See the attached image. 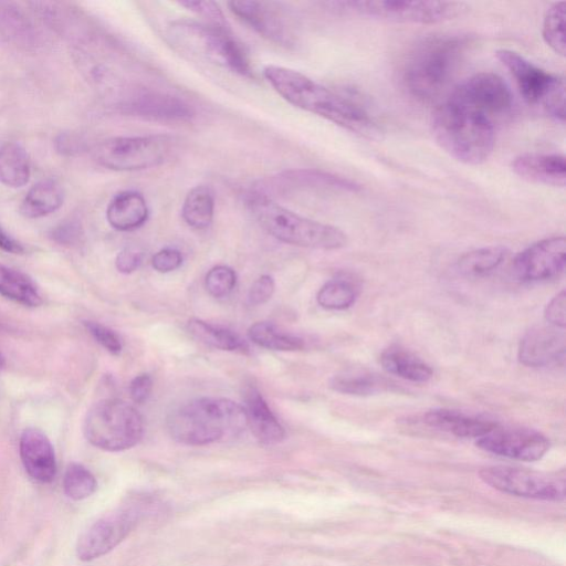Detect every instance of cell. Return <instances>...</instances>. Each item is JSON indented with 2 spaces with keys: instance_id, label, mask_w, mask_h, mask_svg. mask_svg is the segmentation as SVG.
I'll list each match as a JSON object with an SVG mask.
<instances>
[{
  "instance_id": "e0dca14e",
  "label": "cell",
  "mask_w": 566,
  "mask_h": 566,
  "mask_svg": "<svg viewBox=\"0 0 566 566\" xmlns=\"http://www.w3.org/2000/svg\"><path fill=\"white\" fill-rule=\"evenodd\" d=\"M476 446L488 452L520 461H536L549 449V440L527 428L500 427L476 439Z\"/></svg>"
},
{
  "instance_id": "f6af8a7d",
  "label": "cell",
  "mask_w": 566,
  "mask_h": 566,
  "mask_svg": "<svg viewBox=\"0 0 566 566\" xmlns=\"http://www.w3.org/2000/svg\"><path fill=\"white\" fill-rule=\"evenodd\" d=\"M153 389V379L148 374L136 376L129 385V394L133 401L144 403L150 396Z\"/></svg>"
},
{
  "instance_id": "5bb4252c",
  "label": "cell",
  "mask_w": 566,
  "mask_h": 566,
  "mask_svg": "<svg viewBox=\"0 0 566 566\" xmlns=\"http://www.w3.org/2000/svg\"><path fill=\"white\" fill-rule=\"evenodd\" d=\"M230 11L266 40L280 45L294 43L291 15L276 2L241 0L228 2Z\"/></svg>"
},
{
  "instance_id": "5b68a950",
  "label": "cell",
  "mask_w": 566,
  "mask_h": 566,
  "mask_svg": "<svg viewBox=\"0 0 566 566\" xmlns=\"http://www.w3.org/2000/svg\"><path fill=\"white\" fill-rule=\"evenodd\" d=\"M248 206L259 224L276 240L302 248L336 250L347 244L339 228L302 217L264 195H252Z\"/></svg>"
},
{
  "instance_id": "8992f818",
  "label": "cell",
  "mask_w": 566,
  "mask_h": 566,
  "mask_svg": "<svg viewBox=\"0 0 566 566\" xmlns=\"http://www.w3.org/2000/svg\"><path fill=\"white\" fill-rule=\"evenodd\" d=\"M83 433L95 448L104 451H124L136 446L144 433L140 413L119 399H102L87 411Z\"/></svg>"
},
{
  "instance_id": "c3c4849f",
  "label": "cell",
  "mask_w": 566,
  "mask_h": 566,
  "mask_svg": "<svg viewBox=\"0 0 566 566\" xmlns=\"http://www.w3.org/2000/svg\"><path fill=\"white\" fill-rule=\"evenodd\" d=\"M4 365H6L4 357H3V356H2V354L0 353V373H1V370L4 368Z\"/></svg>"
},
{
  "instance_id": "9c48e42d",
  "label": "cell",
  "mask_w": 566,
  "mask_h": 566,
  "mask_svg": "<svg viewBox=\"0 0 566 566\" xmlns=\"http://www.w3.org/2000/svg\"><path fill=\"white\" fill-rule=\"evenodd\" d=\"M335 9L371 19L413 24L448 21L465 9L458 1L350 0L329 3Z\"/></svg>"
},
{
  "instance_id": "e575fe53",
  "label": "cell",
  "mask_w": 566,
  "mask_h": 566,
  "mask_svg": "<svg viewBox=\"0 0 566 566\" xmlns=\"http://www.w3.org/2000/svg\"><path fill=\"white\" fill-rule=\"evenodd\" d=\"M358 295L357 286L346 279H334L325 283L317 293L318 304L327 310H345Z\"/></svg>"
},
{
  "instance_id": "ee69618b",
  "label": "cell",
  "mask_w": 566,
  "mask_h": 566,
  "mask_svg": "<svg viewBox=\"0 0 566 566\" xmlns=\"http://www.w3.org/2000/svg\"><path fill=\"white\" fill-rule=\"evenodd\" d=\"M143 254L134 248H124L115 259V266L118 272L128 274L136 271L142 264Z\"/></svg>"
},
{
  "instance_id": "83f0119b",
  "label": "cell",
  "mask_w": 566,
  "mask_h": 566,
  "mask_svg": "<svg viewBox=\"0 0 566 566\" xmlns=\"http://www.w3.org/2000/svg\"><path fill=\"white\" fill-rule=\"evenodd\" d=\"M276 179L283 187L291 185L295 188L311 187L349 192H357L360 190V186L353 180L314 169L290 170L280 175Z\"/></svg>"
},
{
  "instance_id": "8d00e7d4",
  "label": "cell",
  "mask_w": 566,
  "mask_h": 566,
  "mask_svg": "<svg viewBox=\"0 0 566 566\" xmlns=\"http://www.w3.org/2000/svg\"><path fill=\"white\" fill-rule=\"evenodd\" d=\"M235 272L227 265H216L206 275L207 291L214 297L228 295L235 286Z\"/></svg>"
},
{
  "instance_id": "277c9868",
  "label": "cell",
  "mask_w": 566,
  "mask_h": 566,
  "mask_svg": "<svg viewBox=\"0 0 566 566\" xmlns=\"http://www.w3.org/2000/svg\"><path fill=\"white\" fill-rule=\"evenodd\" d=\"M470 40L462 34L432 35L409 53L402 71L408 92L419 99H431L447 85Z\"/></svg>"
},
{
  "instance_id": "f546056e",
  "label": "cell",
  "mask_w": 566,
  "mask_h": 566,
  "mask_svg": "<svg viewBox=\"0 0 566 566\" xmlns=\"http://www.w3.org/2000/svg\"><path fill=\"white\" fill-rule=\"evenodd\" d=\"M213 212L214 196L212 190L203 185L191 188L181 207V216L185 222L195 229H206L212 222Z\"/></svg>"
},
{
  "instance_id": "cb8c5ba5",
  "label": "cell",
  "mask_w": 566,
  "mask_h": 566,
  "mask_svg": "<svg viewBox=\"0 0 566 566\" xmlns=\"http://www.w3.org/2000/svg\"><path fill=\"white\" fill-rule=\"evenodd\" d=\"M64 192L52 179L35 184L23 198L20 212L28 219L42 218L56 211L63 203Z\"/></svg>"
},
{
  "instance_id": "bcb514c9",
  "label": "cell",
  "mask_w": 566,
  "mask_h": 566,
  "mask_svg": "<svg viewBox=\"0 0 566 566\" xmlns=\"http://www.w3.org/2000/svg\"><path fill=\"white\" fill-rule=\"evenodd\" d=\"M55 148L63 155H73L81 149V142L72 135L61 134L55 139Z\"/></svg>"
},
{
  "instance_id": "7a4b0ae2",
  "label": "cell",
  "mask_w": 566,
  "mask_h": 566,
  "mask_svg": "<svg viewBox=\"0 0 566 566\" xmlns=\"http://www.w3.org/2000/svg\"><path fill=\"white\" fill-rule=\"evenodd\" d=\"M166 424L174 440L188 446L213 443L248 427L243 407L220 397H200L179 406Z\"/></svg>"
},
{
  "instance_id": "8fae6325",
  "label": "cell",
  "mask_w": 566,
  "mask_h": 566,
  "mask_svg": "<svg viewBox=\"0 0 566 566\" xmlns=\"http://www.w3.org/2000/svg\"><path fill=\"white\" fill-rule=\"evenodd\" d=\"M172 137L165 135L122 136L99 143L96 161L116 171H135L157 167L167 161L175 150Z\"/></svg>"
},
{
  "instance_id": "7bdbcfd3",
  "label": "cell",
  "mask_w": 566,
  "mask_h": 566,
  "mask_svg": "<svg viewBox=\"0 0 566 566\" xmlns=\"http://www.w3.org/2000/svg\"><path fill=\"white\" fill-rule=\"evenodd\" d=\"M274 281L270 275H261L253 282L249 290V303L260 305L268 302L274 293Z\"/></svg>"
},
{
  "instance_id": "836d02e7",
  "label": "cell",
  "mask_w": 566,
  "mask_h": 566,
  "mask_svg": "<svg viewBox=\"0 0 566 566\" xmlns=\"http://www.w3.org/2000/svg\"><path fill=\"white\" fill-rule=\"evenodd\" d=\"M62 486L69 499L82 501L94 494L97 489V481L86 467L72 462L65 469Z\"/></svg>"
},
{
  "instance_id": "3957f363",
  "label": "cell",
  "mask_w": 566,
  "mask_h": 566,
  "mask_svg": "<svg viewBox=\"0 0 566 566\" xmlns=\"http://www.w3.org/2000/svg\"><path fill=\"white\" fill-rule=\"evenodd\" d=\"M430 126L437 144L458 161L480 165L493 151L496 125L448 98L433 111Z\"/></svg>"
},
{
  "instance_id": "30bf717a",
  "label": "cell",
  "mask_w": 566,
  "mask_h": 566,
  "mask_svg": "<svg viewBox=\"0 0 566 566\" xmlns=\"http://www.w3.org/2000/svg\"><path fill=\"white\" fill-rule=\"evenodd\" d=\"M149 503L142 496H130L96 520L76 541L77 558L91 562L113 551L136 527Z\"/></svg>"
},
{
  "instance_id": "44dd1931",
  "label": "cell",
  "mask_w": 566,
  "mask_h": 566,
  "mask_svg": "<svg viewBox=\"0 0 566 566\" xmlns=\"http://www.w3.org/2000/svg\"><path fill=\"white\" fill-rule=\"evenodd\" d=\"M242 396L247 424L254 437L264 444L281 442L285 437L284 428L271 411L259 389L253 385H245Z\"/></svg>"
},
{
  "instance_id": "7dc6e473",
  "label": "cell",
  "mask_w": 566,
  "mask_h": 566,
  "mask_svg": "<svg viewBox=\"0 0 566 566\" xmlns=\"http://www.w3.org/2000/svg\"><path fill=\"white\" fill-rule=\"evenodd\" d=\"M0 249L13 254H22L24 252V247L17 241L14 238H12L10 234H8L1 227H0Z\"/></svg>"
},
{
  "instance_id": "ac0fdd59",
  "label": "cell",
  "mask_w": 566,
  "mask_h": 566,
  "mask_svg": "<svg viewBox=\"0 0 566 566\" xmlns=\"http://www.w3.org/2000/svg\"><path fill=\"white\" fill-rule=\"evenodd\" d=\"M565 348L564 332H558V327L554 326H539L532 328L521 339L518 359L528 367H545L563 361Z\"/></svg>"
},
{
  "instance_id": "4dcf8cb0",
  "label": "cell",
  "mask_w": 566,
  "mask_h": 566,
  "mask_svg": "<svg viewBox=\"0 0 566 566\" xmlns=\"http://www.w3.org/2000/svg\"><path fill=\"white\" fill-rule=\"evenodd\" d=\"M30 177V163L24 148L17 143L0 147V182L11 188L24 186Z\"/></svg>"
},
{
  "instance_id": "4fadbf2b",
  "label": "cell",
  "mask_w": 566,
  "mask_h": 566,
  "mask_svg": "<svg viewBox=\"0 0 566 566\" xmlns=\"http://www.w3.org/2000/svg\"><path fill=\"white\" fill-rule=\"evenodd\" d=\"M479 475L503 493L546 501L565 497V482L557 476L504 465L483 468Z\"/></svg>"
},
{
  "instance_id": "1f68e13d",
  "label": "cell",
  "mask_w": 566,
  "mask_h": 566,
  "mask_svg": "<svg viewBox=\"0 0 566 566\" xmlns=\"http://www.w3.org/2000/svg\"><path fill=\"white\" fill-rule=\"evenodd\" d=\"M187 328L196 339L210 347L241 353L249 350L248 344L239 335L201 319L191 318Z\"/></svg>"
},
{
  "instance_id": "9a60e30c",
  "label": "cell",
  "mask_w": 566,
  "mask_h": 566,
  "mask_svg": "<svg viewBox=\"0 0 566 566\" xmlns=\"http://www.w3.org/2000/svg\"><path fill=\"white\" fill-rule=\"evenodd\" d=\"M118 107L126 114L156 122H188L195 116L193 109L184 99L165 92L137 86L128 88Z\"/></svg>"
},
{
  "instance_id": "6da1fadb",
  "label": "cell",
  "mask_w": 566,
  "mask_h": 566,
  "mask_svg": "<svg viewBox=\"0 0 566 566\" xmlns=\"http://www.w3.org/2000/svg\"><path fill=\"white\" fill-rule=\"evenodd\" d=\"M263 75L290 104L353 132L371 125L368 113L352 99L289 67L268 65Z\"/></svg>"
},
{
  "instance_id": "ab89813d",
  "label": "cell",
  "mask_w": 566,
  "mask_h": 566,
  "mask_svg": "<svg viewBox=\"0 0 566 566\" xmlns=\"http://www.w3.org/2000/svg\"><path fill=\"white\" fill-rule=\"evenodd\" d=\"M83 237V229L77 220H65L51 231V238L62 245H75Z\"/></svg>"
},
{
  "instance_id": "7c38bea8",
  "label": "cell",
  "mask_w": 566,
  "mask_h": 566,
  "mask_svg": "<svg viewBox=\"0 0 566 566\" xmlns=\"http://www.w3.org/2000/svg\"><path fill=\"white\" fill-rule=\"evenodd\" d=\"M497 125L513 107L509 85L497 74L481 72L459 83L447 97Z\"/></svg>"
},
{
  "instance_id": "d590c367",
  "label": "cell",
  "mask_w": 566,
  "mask_h": 566,
  "mask_svg": "<svg viewBox=\"0 0 566 566\" xmlns=\"http://www.w3.org/2000/svg\"><path fill=\"white\" fill-rule=\"evenodd\" d=\"M542 35L545 43L558 55H565V2L557 1L544 14Z\"/></svg>"
},
{
  "instance_id": "2e32d148",
  "label": "cell",
  "mask_w": 566,
  "mask_h": 566,
  "mask_svg": "<svg viewBox=\"0 0 566 566\" xmlns=\"http://www.w3.org/2000/svg\"><path fill=\"white\" fill-rule=\"evenodd\" d=\"M566 241L564 237L539 240L522 252L512 262V272L523 282L545 281L558 276L565 270Z\"/></svg>"
},
{
  "instance_id": "74e56055",
  "label": "cell",
  "mask_w": 566,
  "mask_h": 566,
  "mask_svg": "<svg viewBox=\"0 0 566 566\" xmlns=\"http://www.w3.org/2000/svg\"><path fill=\"white\" fill-rule=\"evenodd\" d=\"M179 4L202 17L208 24L229 28L220 7L213 1L186 0Z\"/></svg>"
},
{
  "instance_id": "484cf974",
  "label": "cell",
  "mask_w": 566,
  "mask_h": 566,
  "mask_svg": "<svg viewBox=\"0 0 566 566\" xmlns=\"http://www.w3.org/2000/svg\"><path fill=\"white\" fill-rule=\"evenodd\" d=\"M380 364L389 374L413 382H426L432 377V369L427 363L399 347L384 350Z\"/></svg>"
},
{
  "instance_id": "ffe728a7",
  "label": "cell",
  "mask_w": 566,
  "mask_h": 566,
  "mask_svg": "<svg viewBox=\"0 0 566 566\" xmlns=\"http://www.w3.org/2000/svg\"><path fill=\"white\" fill-rule=\"evenodd\" d=\"M520 178L538 185L564 188L566 185L565 156L557 153H526L511 163Z\"/></svg>"
},
{
  "instance_id": "f35d334b",
  "label": "cell",
  "mask_w": 566,
  "mask_h": 566,
  "mask_svg": "<svg viewBox=\"0 0 566 566\" xmlns=\"http://www.w3.org/2000/svg\"><path fill=\"white\" fill-rule=\"evenodd\" d=\"M83 325L87 329V332L93 336V338L102 345L108 353L113 355H118L122 352L123 345L119 336L108 328L107 326L93 322V321H84Z\"/></svg>"
},
{
  "instance_id": "60d3db41",
  "label": "cell",
  "mask_w": 566,
  "mask_h": 566,
  "mask_svg": "<svg viewBox=\"0 0 566 566\" xmlns=\"http://www.w3.org/2000/svg\"><path fill=\"white\" fill-rule=\"evenodd\" d=\"M546 322L554 327L564 329L566 324V293L562 290L556 294L544 311Z\"/></svg>"
},
{
  "instance_id": "d6a6232c",
  "label": "cell",
  "mask_w": 566,
  "mask_h": 566,
  "mask_svg": "<svg viewBox=\"0 0 566 566\" xmlns=\"http://www.w3.org/2000/svg\"><path fill=\"white\" fill-rule=\"evenodd\" d=\"M249 338L256 345L273 349L292 352L304 347L302 338L280 332L269 322H256L248 329Z\"/></svg>"
},
{
  "instance_id": "d6986e66",
  "label": "cell",
  "mask_w": 566,
  "mask_h": 566,
  "mask_svg": "<svg viewBox=\"0 0 566 566\" xmlns=\"http://www.w3.org/2000/svg\"><path fill=\"white\" fill-rule=\"evenodd\" d=\"M19 453L28 475L36 482L50 483L56 475L54 448L41 430L25 429L19 441Z\"/></svg>"
},
{
  "instance_id": "d4e9b609",
  "label": "cell",
  "mask_w": 566,
  "mask_h": 566,
  "mask_svg": "<svg viewBox=\"0 0 566 566\" xmlns=\"http://www.w3.org/2000/svg\"><path fill=\"white\" fill-rule=\"evenodd\" d=\"M329 387L340 394L369 396L391 390L395 382L376 373L349 370L334 376Z\"/></svg>"
},
{
  "instance_id": "7402d4cb",
  "label": "cell",
  "mask_w": 566,
  "mask_h": 566,
  "mask_svg": "<svg viewBox=\"0 0 566 566\" xmlns=\"http://www.w3.org/2000/svg\"><path fill=\"white\" fill-rule=\"evenodd\" d=\"M423 422L455 437L475 439L481 438L497 426L493 420L452 409L430 410L423 416Z\"/></svg>"
},
{
  "instance_id": "f1b7e54d",
  "label": "cell",
  "mask_w": 566,
  "mask_h": 566,
  "mask_svg": "<svg viewBox=\"0 0 566 566\" xmlns=\"http://www.w3.org/2000/svg\"><path fill=\"white\" fill-rule=\"evenodd\" d=\"M509 250L501 245H491L464 253L457 261L459 274L467 277H481L492 273L506 259Z\"/></svg>"
},
{
  "instance_id": "603a6c76",
  "label": "cell",
  "mask_w": 566,
  "mask_h": 566,
  "mask_svg": "<svg viewBox=\"0 0 566 566\" xmlns=\"http://www.w3.org/2000/svg\"><path fill=\"white\" fill-rule=\"evenodd\" d=\"M148 206L144 196L126 190L117 193L108 203L106 219L118 231H130L142 227L148 219Z\"/></svg>"
},
{
  "instance_id": "4316f807",
  "label": "cell",
  "mask_w": 566,
  "mask_h": 566,
  "mask_svg": "<svg viewBox=\"0 0 566 566\" xmlns=\"http://www.w3.org/2000/svg\"><path fill=\"white\" fill-rule=\"evenodd\" d=\"M0 294L29 307L42 304V296L34 281L25 273L0 263Z\"/></svg>"
},
{
  "instance_id": "52a82bcc",
  "label": "cell",
  "mask_w": 566,
  "mask_h": 566,
  "mask_svg": "<svg viewBox=\"0 0 566 566\" xmlns=\"http://www.w3.org/2000/svg\"><path fill=\"white\" fill-rule=\"evenodd\" d=\"M171 40L182 49L241 76L253 77L248 55L233 38L230 28L193 21H178L169 27Z\"/></svg>"
},
{
  "instance_id": "b9f144b4",
  "label": "cell",
  "mask_w": 566,
  "mask_h": 566,
  "mask_svg": "<svg viewBox=\"0 0 566 566\" xmlns=\"http://www.w3.org/2000/svg\"><path fill=\"white\" fill-rule=\"evenodd\" d=\"M182 263L180 251L172 248H165L154 254L151 259L153 268L160 272L167 273L178 269Z\"/></svg>"
},
{
  "instance_id": "ba28073f",
  "label": "cell",
  "mask_w": 566,
  "mask_h": 566,
  "mask_svg": "<svg viewBox=\"0 0 566 566\" xmlns=\"http://www.w3.org/2000/svg\"><path fill=\"white\" fill-rule=\"evenodd\" d=\"M496 59L513 77L520 94L534 106H539L557 123L565 122V83L559 75L549 73L518 52L500 49Z\"/></svg>"
}]
</instances>
